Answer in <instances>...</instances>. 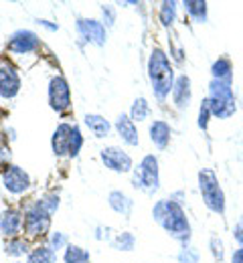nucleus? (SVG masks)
<instances>
[{"mask_svg": "<svg viewBox=\"0 0 243 263\" xmlns=\"http://www.w3.org/2000/svg\"><path fill=\"white\" fill-rule=\"evenodd\" d=\"M77 31L91 45H98V47L105 45V27L104 23H100L96 18H79L77 21Z\"/></svg>", "mask_w": 243, "mask_h": 263, "instance_id": "12", "label": "nucleus"}, {"mask_svg": "<svg viewBox=\"0 0 243 263\" xmlns=\"http://www.w3.org/2000/svg\"><path fill=\"white\" fill-rule=\"evenodd\" d=\"M233 77H235V67H233V61L229 57L223 55V57L213 61V65H211V79L233 83Z\"/></svg>", "mask_w": 243, "mask_h": 263, "instance_id": "17", "label": "nucleus"}, {"mask_svg": "<svg viewBox=\"0 0 243 263\" xmlns=\"http://www.w3.org/2000/svg\"><path fill=\"white\" fill-rule=\"evenodd\" d=\"M85 126L91 130V134L96 138H105L109 134V130H111L109 122L105 118H102V116H98V114H87L85 116Z\"/></svg>", "mask_w": 243, "mask_h": 263, "instance_id": "21", "label": "nucleus"}, {"mask_svg": "<svg viewBox=\"0 0 243 263\" xmlns=\"http://www.w3.org/2000/svg\"><path fill=\"white\" fill-rule=\"evenodd\" d=\"M63 259L65 263H89V253L79 245H67Z\"/></svg>", "mask_w": 243, "mask_h": 263, "instance_id": "24", "label": "nucleus"}, {"mask_svg": "<svg viewBox=\"0 0 243 263\" xmlns=\"http://www.w3.org/2000/svg\"><path fill=\"white\" fill-rule=\"evenodd\" d=\"M173 103L176 109H189L191 101H193V87H191V77L189 75H178L173 87Z\"/></svg>", "mask_w": 243, "mask_h": 263, "instance_id": "13", "label": "nucleus"}, {"mask_svg": "<svg viewBox=\"0 0 243 263\" xmlns=\"http://www.w3.org/2000/svg\"><path fill=\"white\" fill-rule=\"evenodd\" d=\"M158 16H160V23L164 27H173L174 23H176V2L174 0H164L160 4Z\"/></svg>", "mask_w": 243, "mask_h": 263, "instance_id": "22", "label": "nucleus"}, {"mask_svg": "<svg viewBox=\"0 0 243 263\" xmlns=\"http://www.w3.org/2000/svg\"><path fill=\"white\" fill-rule=\"evenodd\" d=\"M102 12H104L105 25H107V27H111V25H114V21H116V12H114V8L107 4V6H104V8H102Z\"/></svg>", "mask_w": 243, "mask_h": 263, "instance_id": "33", "label": "nucleus"}, {"mask_svg": "<svg viewBox=\"0 0 243 263\" xmlns=\"http://www.w3.org/2000/svg\"><path fill=\"white\" fill-rule=\"evenodd\" d=\"M150 140L152 144L158 148V150H164L169 144H171V136H173V128L169 122L164 120H154L150 124Z\"/></svg>", "mask_w": 243, "mask_h": 263, "instance_id": "15", "label": "nucleus"}, {"mask_svg": "<svg viewBox=\"0 0 243 263\" xmlns=\"http://www.w3.org/2000/svg\"><path fill=\"white\" fill-rule=\"evenodd\" d=\"M39 49V36L33 31H16L8 41V51L18 53V55H27Z\"/></svg>", "mask_w": 243, "mask_h": 263, "instance_id": "14", "label": "nucleus"}, {"mask_svg": "<svg viewBox=\"0 0 243 263\" xmlns=\"http://www.w3.org/2000/svg\"><path fill=\"white\" fill-rule=\"evenodd\" d=\"M233 239L237 241L239 247H243V213L239 215V219H237V223L233 227Z\"/></svg>", "mask_w": 243, "mask_h": 263, "instance_id": "32", "label": "nucleus"}, {"mask_svg": "<svg viewBox=\"0 0 243 263\" xmlns=\"http://www.w3.org/2000/svg\"><path fill=\"white\" fill-rule=\"evenodd\" d=\"M23 223H25V219L16 209H6L0 215V231L8 237H14L18 233V229L23 227Z\"/></svg>", "mask_w": 243, "mask_h": 263, "instance_id": "18", "label": "nucleus"}, {"mask_svg": "<svg viewBox=\"0 0 243 263\" xmlns=\"http://www.w3.org/2000/svg\"><path fill=\"white\" fill-rule=\"evenodd\" d=\"M182 6L191 21H195L199 25H205L209 21V4L205 0H184Z\"/></svg>", "mask_w": 243, "mask_h": 263, "instance_id": "19", "label": "nucleus"}, {"mask_svg": "<svg viewBox=\"0 0 243 263\" xmlns=\"http://www.w3.org/2000/svg\"><path fill=\"white\" fill-rule=\"evenodd\" d=\"M116 130H118V136H120L126 144L138 146V142H140L138 130H136V124H134V120H132L130 116L122 114V116L116 120Z\"/></svg>", "mask_w": 243, "mask_h": 263, "instance_id": "16", "label": "nucleus"}, {"mask_svg": "<svg viewBox=\"0 0 243 263\" xmlns=\"http://www.w3.org/2000/svg\"><path fill=\"white\" fill-rule=\"evenodd\" d=\"M209 249H211V255H213L215 261L221 263L223 259H225V243H223L221 237L213 235V237L209 239Z\"/></svg>", "mask_w": 243, "mask_h": 263, "instance_id": "28", "label": "nucleus"}, {"mask_svg": "<svg viewBox=\"0 0 243 263\" xmlns=\"http://www.w3.org/2000/svg\"><path fill=\"white\" fill-rule=\"evenodd\" d=\"M51 211L49 206L45 204V200H36L35 204H31L25 213V223L23 227L27 231V235L31 237H39V235H45L49 231V225H51Z\"/></svg>", "mask_w": 243, "mask_h": 263, "instance_id": "7", "label": "nucleus"}, {"mask_svg": "<svg viewBox=\"0 0 243 263\" xmlns=\"http://www.w3.org/2000/svg\"><path fill=\"white\" fill-rule=\"evenodd\" d=\"M134 186L148 193V195H154L160 186V168H158V158L154 154H148L142 158L140 168L134 172Z\"/></svg>", "mask_w": 243, "mask_h": 263, "instance_id": "6", "label": "nucleus"}, {"mask_svg": "<svg viewBox=\"0 0 243 263\" xmlns=\"http://www.w3.org/2000/svg\"><path fill=\"white\" fill-rule=\"evenodd\" d=\"M2 184H4V189L8 193L21 195V193H25L31 186V178H29V174L23 168H18V166H6L4 172H2Z\"/></svg>", "mask_w": 243, "mask_h": 263, "instance_id": "9", "label": "nucleus"}, {"mask_svg": "<svg viewBox=\"0 0 243 263\" xmlns=\"http://www.w3.org/2000/svg\"><path fill=\"white\" fill-rule=\"evenodd\" d=\"M4 158H8V152H6V148L0 146V160H4Z\"/></svg>", "mask_w": 243, "mask_h": 263, "instance_id": "36", "label": "nucleus"}, {"mask_svg": "<svg viewBox=\"0 0 243 263\" xmlns=\"http://www.w3.org/2000/svg\"><path fill=\"white\" fill-rule=\"evenodd\" d=\"M199 193L203 197V202L211 213L223 217L225 211H227V197H225V191L219 182V176L215 174L213 168H203L199 170Z\"/></svg>", "mask_w": 243, "mask_h": 263, "instance_id": "4", "label": "nucleus"}, {"mask_svg": "<svg viewBox=\"0 0 243 263\" xmlns=\"http://www.w3.org/2000/svg\"><path fill=\"white\" fill-rule=\"evenodd\" d=\"M209 105L213 111V118L229 120L237 114V96L233 89V83H225L219 79L209 81Z\"/></svg>", "mask_w": 243, "mask_h": 263, "instance_id": "3", "label": "nucleus"}, {"mask_svg": "<svg viewBox=\"0 0 243 263\" xmlns=\"http://www.w3.org/2000/svg\"><path fill=\"white\" fill-rule=\"evenodd\" d=\"M152 217L174 241H178L180 245H189L191 223H189V217H186V213H184V209L178 200H173V198L158 200L152 206Z\"/></svg>", "mask_w": 243, "mask_h": 263, "instance_id": "1", "label": "nucleus"}, {"mask_svg": "<svg viewBox=\"0 0 243 263\" xmlns=\"http://www.w3.org/2000/svg\"><path fill=\"white\" fill-rule=\"evenodd\" d=\"M21 89V77L16 73V69L6 63L0 61V98L12 99Z\"/></svg>", "mask_w": 243, "mask_h": 263, "instance_id": "10", "label": "nucleus"}, {"mask_svg": "<svg viewBox=\"0 0 243 263\" xmlns=\"http://www.w3.org/2000/svg\"><path fill=\"white\" fill-rule=\"evenodd\" d=\"M176 261L178 263H199L201 261V253H199L195 247H191V245H182V249H180L178 255H176Z\"/></svg>", "mask_w": 243, "mask_h": 263, "instance_id": "29", "label": "nucleus"}, {"mask_svg": "<svg viewBox=\"0 0 243 263\" xmlns=\"http://www.w3.org/2000/svg\"><path fill=\"white\" fill-rule=\"evenodd\" d=\"M39 25H43V27H47L51 31H57V25H49V21H39Z\"/></svg>", "mask_w": 243, "mask_h": 263, "instance_id": "35", "label": "nucleus"}, {"mask_svg": "<svg viewBox=\"0 0 243 263\" xmlns=\"http://www.w3.org/2000/svg\"><path fill=\"white\" fill-rule=\"evenodd\" d=\"M65 243H67V237H65L63 233H53V235H51V249H53V251L65 247Z\"/></svg>", "mask_w": 243, "mask_h": 263, "instance_id": "31", "label": "nucleus"}, {"mask_svg": "<svg viewBox=\"0 0 243 263\" xmlns=\"http://www.w3.org/2000/svg\"><path fill=\"white\" fill-rule=\"evenodd\" d=\"M148 79H150L154 98L158 99L160 103H164L166 98L173 93L176 75H174L173 63H171L169 55L160 47H154L152 53H150V59H148Z\"/></svg>", "mask_w": 243, "mask_h": 263, "instance_id": "2", "label": "nucleus"}, {"mask_svg": "<svg viewBox=\"0 0 243 263\" xmlns=\"http://www.w3.org/2000/svg\"><path fill=\"white\" fill-rule=\"evenodd\" d=\"M102 162L109 170L120 172V174L132 170V158H130V154L124 152L122 148H116V146H109V148L102 150Z\"/></svg>", "mask_w": 243, "mask_h": 263, "instance_id": "11", "label": "nucleus"}, {"mask_svg": "<svg viewBox=\"0 0 243 263\" xmlns=\"http://www.w3.org/2000/svg\"><path fill=\"white\" fill-rule=\"evenodd\" d=\"M231 263H243V247H237L231 255Z\"/></svg>", "mask_w": 243, "mask_h": 263, "instance_id": "34", "label": "nucleus"}, {"mask_svg": "<svg viewBox=\"0 0 243 263\" xmlns=\"http://www.w3.org/2000/svg\"><path fill=\"white\" fill-rule=\"evenodd\" d=\"M107 200H109V206H111L116 213H120V215H124V217H130V213H132V209H134V200L128 197L126 193H122V191H111Z\"/></svg>", "mask_w": 243, "mask_h": 263, "instance_id": "20", "label": "nucleus"}, {"mask_svg": "<svg viewBox=\"0 0 243 263\" xmlns=\"http://www.w3.org/2000/svg\"><path fill=\"white\" fill-rule=\"evenodd\" d=\"M51 146H53V152L57 156H77L81 146H83V136L81 130L77 126H71V124H61L57 126V130L53 134V140H51Z\"/></svg>", "mask_w": 243, "mask_h": 263, "instance_id": "5", "label": "nucleus"}, {"mask_svg": "<svg viewBox=\"0 0 243 263\" xmlns=\"http://www.w3.org/2000/svg\"><path fill=\"white\" fill-rule=\"evenodd\" d=\"M4 251H6V255H12V257H18V255H23V253H27V243H25L23 239H12V241H8V243H6V247H4Z\"/></svg>", "mask_w": 243, "mask_h": 263, "instance_id": "30", "label": "nucleus"}, {"mask_svg": "<svg viewBox=\"0 0 243 263\" xmlns=\"http://www.w3.org/2000/svg\"><path fill=\"white\" fill-rule=\"evenodd\" d=\"M150 116V103L146 98H136L132 103V109H130V118L134 122H144L146 118Z\"/></svg>", "mask_w": 243, "mask_h": 263, "instance_id": "23", "label": "nucleus"}, {"mask_svg": "<svg viewBox=\"0 0 243 263\" xmlns=\"http://www.w3.org/2000/svg\"><path fill=\"white\" fill-rule=\"evenodd\" d=\"M49 103L57 114H63L71 107V89L65 77L55 75L49 83Z\"/></svg>", "mask_w": 243, "mask_h": 263, "instance_id": "8", "label": "nucleus"}, {"mask_svg": "<svg viewBox=\"0 0 243 263\" xmlns=\"http://www.w3.org/2000/svg\"><path fill=\"white\" fill-rule=\"evenodd\" d=\"M57 253L51 247H36L35 251L29 255V263H55Z\"/></svg>", "mask_w": 243, "mask_h": 263, "instance_id": "25", "label": "nucleus"}, {"mask_svg": "<svg viewBox=\"0 0 243 263\" xmlns=\"http://www.w3.org/2000/svg\"><path fill=\"white\" fill-rule=\"evenodd\" d=\"M211 118H213V111H211V105H209V99L205 98L199 105V118H197V126L203 132L209 130V124H211Z\"/></svg>", "mask_w": 243, "mask_h": 263, "instance_id": "27", "label": "nucleus"}, {"mask_svg": "<svg viewBox=\"0 0 243 263\" xmlns=\"http://www.w3.org/2000/svg\"><path fill=\"white\" fill-rule=\"evenodd\" d=\"M114 247L120 251H132L136 247V237L130 231H124L114 239Z\"/></svg>", "mask_w": 243, "mask_h": 263, "instance_id": "26", "label": "nucleus"}]
</instances>
